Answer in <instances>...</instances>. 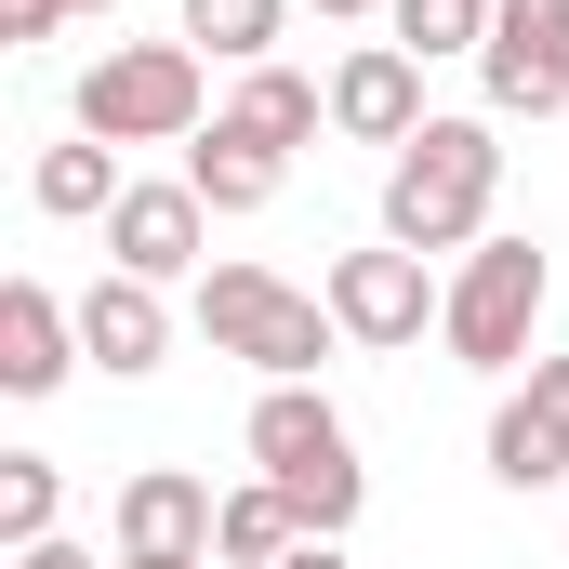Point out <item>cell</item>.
Segmentation results:
<instances>
[{
    "label": "cell",
    "instance_id": "7a4b0ae2",
    "mask_svg": "<svg viewBox=\"0 0 569 569\" xmlns=\"http://www.w3.org/2000/svg\"><path fill=\"white\" fill-rule=\"evenodd\" d=\"M199 331H212V358H252L266 385H318V358L345 345L331 291H291L266 266H199Z\"/></svg>",
    "mask_w": 569,
    "mask_h": 569
},
{
    "label": "cell",
    "instance_id": "cb8c5ba5",
    "mask_svg": "<svg viewBox=\"0 0 569 569\" xmlns=\"http://www.w3.org/2000/svg\"><path fill=\"white\" fill-rule=\"evenodd\" d=\"M305 13H331V27H358V13H385V0H305Z\"/></svg>",
    "mask_w": 569,
    "mask_h": 569
},
{
    "label": "cell",
    "instance_id": "7402d4cb",
    "mask_svg": "<svg viewBox=\"0 0 569 569\" xmlns=\"http://www.w3.org/2000/svg\"><path fill=\"white\" fill-rule=\"evenodd\" d=\"M13 569H93V557H80V543H27Z\"/></svg>",
    "mask_w": 569,
    "mask_h": 569
},
{
    "label": "cell",
    "instance_id": "8fae6325",
    "mask_svg": "<svg viewBox=\"0 0 569 569\" xmlns=\"http://www.w3.org/2000/svg\"><path fill=\"white\" fill-rule=\"evenodd\" d=\"M212 530H226V490H199L186 463H146L120 490V557H212Z\"/></svg>",
    "mask_w": 569,
    "mask_h": 569
},
{
    "label": "cell",
    "instance_id": "e0dca14e",
    "mask_svg": "<svg viewBox=\"0 0 569 569\" xmlns=\"http://www.w3.org/2000/svg\"><path fill=\"white\" fill-rule=\"evenodd\" d=\"M226 120H239V133H266V146H279V159H291V146H305V133H318V120H331V93H318L305 67H252Z\"/></svg>",
    "mask_w": 569,
    "mask_h": 569
},
{
    "label": "cell",
    "instance_id": "30bf717a",
    "mask_svg": "<svg viewBox=\"0 0 569 569\" xmlns=\"http://www.w3.org/2000/svg\"><path fill=\"white\" fill-rule=\"evenodd\" d=\"M331 133H358V146H411V133H425V53L358 40V53L331 67Z\"/></svg>",
    "mask_w": 569,
    "mask_h": 569
},
{
    "label": "cell",
    "instance_id": "7c38bea8",
    "mask_svg": "<svg viewBox=\"0 0 569 569\" xmlns=\"http://www.w3.org/2000/svg\"><path fill=\"white\" fill-rule=\"evenodd\" d=\"M80 358V305H53L40 279H0V398H53Z\"/></svg>",
    "mask_w": 569,
    "mask_h": 569
},
{
    "label": "cell",
    "instance_id": "2e32d148",
    "mask_svg": "<svg viewBox=\"0 0 569 569\" xmlns=\"http://www.w3.org/2000/svg\"><path fill=\"white\" fill-rule=\"evenodd\" d=\"M27 199L53 212V226H80V212H120V146H40V172H27Z\"/></svg>",
    "mask_w": 569,
    "mask_h": 569
},
{
    "label": "cell",
    "instance_id": "5b68a950",
    "mask_svg": "<svg viewBox=\"0 0 569 569\" xmlns=\"http://www.w3.org/2000/svg\"><path fill=\"white\" fill-rule=\"evenodd\" d=\"M543 291H557L543 239H477V252H463V279H450V305H437L450 358H463V371H517V358H530V331H543Z\"/></svg>",
    "mask_w": 569,
    "mask_h": 569
},
{
    "label": "cell",
    "instance_id": "277c9868",
    "mask_svg": "<svg viewBox=\"0 0 569 569\" xmlns=\"http://www.w3.org/2000/svg\"><path fill=\"white\" fill-rule=\"evenodd\" d=\"M67 107L93 146H186L199 133V40H107Z\"/></svg>",
    "mask_w": 569,
    "mask_h": 569
},
{
    "label": "cell",
    "instance_id": "484cf974",
    "mask_svg": "<svg viewBox=\"0 0 569 569\" xmlns=\"http://www.w3.org/2000/svg\"><path fill=\"white\" fill-rule=\"evenodd\" d=\"M67 13H120V0H67Z\"/></svg>",
    "mask_w": 569,
    "mask_h": 569
},
{
    "label": "cell",
    "instance_id": "d4e9b609",
    "mask_svg": "<svg viewBox=\"0 0 569 569\" xmlns=\"http://www.w3.org/2000/svg\"><path fill=\"white\" fill-rule=\"evenodd\" d=\"M120 569H212V557H120Z\"/></svg>",
    "mask_w": 569,
    "mask_h": 569
},
{
    "label": "cell",
    "instance_id": "d6986e66",
    "mask_svg": "<svg viewBox=\"0 0 569 569\" xmlns=\"http://www.w3.org/2000/svg\"><path fill=\"white\" fill-rule=\"evenodd\" d=\"M53 503H67V477H53L40 450H0V543H13V557L53 543Z\"/></svg>",
    "mask_w": 569,
    "mask_h": 569
},
{
    "label": "cell",
    "instance_id": "ac0fdd59",
    "mask_svg": "<svg viewBox=\"0 0 569 569\" xmlns=\"http://www.w3.org/2000/svg\"><path fill=\"white\" fill-rule=\"evenodd\" d=\"M279 13L291 0H186L172 40H199V53H226V67H279Z\"/></svg>",
    "mask_w": 569,
    "mask_h": 569
},
{
    "label": "cell",
    "instance_id": "603a6c76",
    "mask_svg": "<svg viewBox=\"0 0 569 569\" xmlns=\"http://www.w3.org/2000/svg\"><path fill=\"white\" fill-rule=\"evenodd\" d=\"M279 569H345V543H291V557Z\"/></svg>",
    "mask_w": 569,
    "mask_h": 569
},
{
    "label": "cell",
    "instance_id": "52a82bcc",
    "mask_svg": "<svg viewBox=\"0 0 569 569\" xmlns=\"http://www.w3.org/2000/svg\"><path fill=\"white\" fill-rule=\"evenodd\" d=\"M450 291H425V252H345L331 266V318H345V345H425V318Z\"/></svg>",
    "mask_w": 569,
    "mask_h": 569
},
{
    "label": "cell",
    "instance_id": "4fadbf2b",
    "mask_svg": "<svg viewBox=\"0 0 569 569\" xmlns=\"http://www.w3.org/2000/svg\"><path fill=\"white\" fill-rule=\"evenodd\" d=\"M80 358H107L120 385L159 371V358H172V305H159V279H120V266H107V279L80 291Z\"/></svg>",
    "mask_w": 569,
    "mask_h": 569
},
{
    "label": "cell",
    "instance_id": "ba28073f",
    "mask_svg": "<svg viewBox=\"0 0 569 569\" xmlns=\"http://www.w3.org/2000/svg\"><path fill=\"white\" fill-rule=\"evenodd\" d=\"M199 239H212V199L172 172V186H120V212H107V252H120V279H199Z\"/></svg>",
    "mask_w": 569,
    "mask_h": 569
},
{
    "label": "cell",
    "instance_id": "3957f363",
    "mask_svg": "<svg viewBox=\"0 0 569 569\" xmlns=\"http://www.w3.org/2000/svg\"><path fill=\"white\" fill-rule=\"evenodd\" d=\"M252 477H279L291 517H305L318 543H345L358 503H371V477H358V450H345V411H331L318 385H266V398H252Z\"/></svg>",
    "mask_w": 569,
    "mask_h": 569
},
{
    "label": "cell",
    "instance_id": "9c48e42d",
    "mask_svg": "<svg viewBox=\"0 0 569 569\" xmlns=\"http://www.w3.org/2000/svg\"><path fill=\"white\" fill-rule=\"evenodd\" d=\"M490 477L503 490H557L569 477V358H530V385L490 411Z\"/></svg>",
    "mask_w": 569,
    "mask_h": 569
},
{
    "label": "cell",
    "instance_id": "44dd1931",
    "mask_svg": "<svg viewBox=\"0 0 569 569\" xmlns=\"http://www.w3.org/2000/svg\"><path fill=\"white\" fill-rule=\"evenodd\" d=\"M67 27V0H0V40H53Z\"/></svg>",
    "mask_w": 569,
    "mask_h": 569
},
{
    "label": "cell",
    "instance_id": "ffe728a7",
    "mask_svg": "<svg viewBox=\"0 0 569 569\" xmlns=\"http://www.w3.org/2000/svg\"><path fill=\"white\" fill-rule=\"evenodd\" d=\"M398 53H477L490 40V0H385Z\"/></svg>",
    "mask_w": 569,
    "mask_h": 569
},
{
    "label": "cell",
    "instance_id": "9a60e30c",
    "mask_svg": "<svg viewBox=\"0 0 569 569\" xmlns=\"http://www.w3.org/2000/svg\"><path fill=\"white\" fill-rule=\"evenodd\" d=\"M291 543H318L305 517H291L279 477H252V490H226V530H212V569H279Z\"/></svg>",
    "mask_w": 569,
    "mask_h": 569
},
{
    "label": "cell",
    "instance_id": "5bb4252c",
    "mask_svg": "<svg viewBox=\"0 0 569 569\" xmlns=\"http://www.w3.org/2000/svg\"><path fill=\"white\" fill-rule=\"evenodd\" d=\"M279 146L266 133H239V120H212V133H186V186H199V199H212V212H266V199H279Z\"/></svg>",
    "mask_w": 569,
    "mask_h": 569
},
{
    "label": "cell",
    "instance_id": "6da1fadb",
    "mask_svg": "<svg viewBox=\"0 0 569 569\" xmlns=\"http://www.w3.org/2000/svg\"><path fill=\"white\" fill-rule=\"evenodd\" d=\"M503 199V133L490 120H425L385 159V239L398 252H477Z\"/></svg>",
    "mask_w": 569,
    "mask_h": 569
},
{
    "label": "cell",
    "instance_id": "8992f818",
    "mask_svg": "<svg viewBox=\"0 0 569 569\" xmlns=\"http://www.w3.org/2000/svg\"><path fill=\"white\" fill-rule=\"evenodd\" d=\"M477 80H490V120H557L569 107V0H490Z\"/></svg>",
    "mask_w": 569,
    "mask_h": 569
}]
</instances>
